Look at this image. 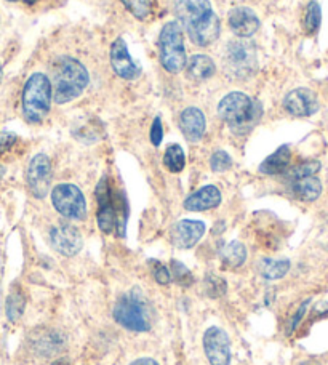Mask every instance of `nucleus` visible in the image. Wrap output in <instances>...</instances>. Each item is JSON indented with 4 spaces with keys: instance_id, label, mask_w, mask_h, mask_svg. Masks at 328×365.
Masks as SVG:
<instances>
[{
    "instance_id": "nucleus-28",
    "label": "nucleus",
    "mask_w": 328,
    "mask_h": 365,
    "mask_svg": "<svg viewBox=\"0 0 328 365\" xmlns=\"http://www.w3.org/2000/svg\"><path fill=\"white\" fill-rule=\"evenodd\" d=\"M320 21H322V10H320V5L316 0H312V2L307 4L304 13V31L307 34H314L319 29Z\"/></svg>"
},
{
    "instance_id": "nucleus-11",
    "label": "nucleus",
    "mask_w": 328,
    "mask_h": 365,
    "mask_svg": "<svg viewBox=\"0 0 328 365\" xmlns=\"http://www.w3.org/2000/svg\"><path fill=\"white\" fill-rule=\"evenodd\" d=\"M203 349L207 359L212 365L231 364V340L225 330L220 327H210L203 335Z\"/></svg>"
},
{
    "instance_id": "nucleus-40",
    "label": "nucleus",
    "mask_w": 328,
    "mask_h": 365,
    "mask_svg": "<svg viewBox=\"0 0 328 365\" xmlns=\"http://www.w3.org/2000/svg\"><path fill=\"white\" fill-rule=\"evenodd\" d=\"M303 365H316V364H303Z\"/></svg>"
},
{
    "instance_id": "nucleus-19",
    "label": "nucleus",
    "mask_w": 328,
    "mask_h": 365,
    "mask_svg": "<svg viewBox=\"0 0 328 365\" xmlns=\"http://www.w3.org/2000/svg\"><path fill=\"white\" fill-rule=\"evenodd\" d=\"M221 202V192L216 186H203L199 191L189 195L185 200V208L189 212H205L218 207Z\"/></svg>"
},
{
    "instance_id": "nucleus-27",
    "label": "nucleus",
    "mask_w": 328,
    "mask_h": 365,
    "mask_svg": "<svg viewBox=\"0 0 328 365\" xmlns=\"http://www.w3.org/2000/svg\"><path fill=\"white\" fill-rule=\"evenodd\" d=\"M24 306H26V302H24L23 293L18 290H13L9 295V298H6V304H5V312L10 322H16L18 319L23 316Z\"/></svg>"
},
{
    "instance_id": "nucleus-7",
    "label": "nucleus",
    "mask_w": 328,
    "mask_h": 365,
    "mask_svg": "<svg viewBox=\"0 0 328 365\" xmlns=\"http://www.w3.org/2000/svg\"><path fill=\"white\" fill-rule=\"evenodd\" d=\"M160 63L168 73L178 74L188 64L185 48V32L176 21H170L163 26L159 37Z\"/></svg>"
},
{
    "instance_id": "nucleus-10",
    "label": "nucleus",
    "mask_w": 328,
    "mask_h": 365,
    "mask_svg": "<svg viewBox=\"0 0 328 365\" xmlns=\"http://www.w3.org/2000/svg\"><path fill=\"white\" fill-rule=\"evenodd\" d=\"M26 180H28L31 194L36 199H43L48 194L51 182V162L48 155L37 154L31 159Z\"/></svg>"
},
{
    "instance_id": "nucleus-25",
    "label": "nucleus",
    "mask_w": 328,
    "mask_h": 365,
    "mask_svg": "<svg viewBox=\"0 0 328 365\" xmlns=\"http://www.w3.org/2000/svg\"><path fill=\"white\" fill-rule=\"evenodd\" d=\"M163 165H165L172 173H180L186 165L185 153L180 145H170L163 154Z\"/></svg>"
},
{
    "instance_id": "nucleus-38",
    "label": "nucleus",
    "mask_w": 328,
    "mask_h": 365,
    "mask_svg": "<svg viewBox=\"0 0 328 365\" xmlns=\"http://www.w3.org/2000/svg\"><path fill=\"white\" fill-rule=\"evenodd\" d=\"M53 365H69V361L68 359H60V361H56Z\"/></svg>"
},
{
    "instance_id": "nucleus-6",
    "label": "nucleus",
    "mask_w": 328,
    "mask_h": 365,
    "mask_svg": "<svg viewBox=\"0 0 328 365\" xmlns=\"http://www.w3.org/2000/svg\"><path fill=\"white\" fill-rule=\"evenodd\" d=\"M113 316L117 324L131 331H148L153 325V309L138 289L130 290L116 303Z\"/></svg>"
},
{
    "instance_id": "nucleus-29",
    "label": "nucleus",
    "mask_w": 328,
    "mask_h": 365,
    "mask_svg": "<svg viewBox=\"0 0 328 365\" xmlns=\"http://www.w3.org/2000/svg\"><path fill=\"white\" fill-rule=\"evenodd\" d=\"M205 292L210 298H220L227 292L226 280L220 276H207L205 279Z\"/></svg>"
},
{
    "instance_id": "nucleus-35",
    "label": "nucleus",
    "mask_w": 328,
    "mask_h": 365,
    "mask_svg": "<svg viewBox=\"0 0 328 365\" xmlns=\"http://www.w3.org/2000/svg\"><path fill=\"white\" fill-rule=\"evenodd\" d=\"M16 143V135L9 133V132H0V155L10 151L13 145Z\"/></svg>"
},
{
    "instance_id": "nucleus-30",
    "label": "nucleus",
    "mask_w": 328,
    "mask_h": 365,
    "mask_svg": "<svg viewBox=\"0 0 328 365\" xmlns=\"http://www.w3.org/2000/svg\"><path fill=\"white\" fill-rule=\"evenodd\" d=\"M121 2L138 19H146L150 15V0H121Z\"/></svg>"
},
{
    "instance_id": "nucleus-15",
    "label": "nucleus",
    "mask_w": 328,
    "mask_h": 365,
    "mask_svg": "<svg viewBox=\"0 0 328 365\" xmlns=\"http://www.w3.org/2000/svg\"><path fill=\"white\" fill-rule=\"evenodd\" d=\"M203 232H205V225L197 220H181L172 227V242L176 249L188 250L199 242Z\"/></svg>"
},
{
    "instance_id": "nucleus-14",
    "label": "nucleus",
    "mask_w": 328,
    "mask_h": 365,
    "mask_svg": "<svg viewBox=\"0 0 328 365\" xmlns=\"http://www.w3.org/2000/svg\"><path fill=\"white\" fill-rule=\"evenodd\" d=\"M111 66L121 79L125 81H133L141 74L140 64H136L133 58L130 56L127 43L122 37H117L114 43L111 45Z\"/></svg>"
},
{
    "instance_id": "nucleus-5",
    "label": "nucleus",
    "mask_w": 328,
    "mask_h": 365,
    "mask_svg": "<svg viewBox=\"0 0 328 365\" xmlns=\"http://www.w3.org/2000/svg\"><path fill=\"white\" fill-rule=\"evenodd\" d=\"M51 100H53V90L48 77L42 73L32 74L23 90L21 108L26 122L32 125L43 122L50 113Z\"/></svg>"
},
{
    "instance_id": "nucleus-3",
    "label": "nucleus",
    "mask_w": 328,
    "mask_h": 365,
    "mask_svg": "<svg viewBox=\"0 0 328 365\" xmlns=\"http://www.w3.org/2000/svg\"><path fill=\"white\" fill-rule=\"evenodd\" d=\"M88 71L81 61L71 56H61L53 64V101L66 104L81 96L88 87Z\"/></svg>"
},
{
    "instance_id": "nucleus-24",
    "label": "nucleus",
    "mask_w": 328,
    "mask_h": 365,
    "mask_svg": "<svg viewBox=\"0 0 328 365\" xmlns=\"http://www.w3.org/2000/svg\"><path fill=\"white\" fill-rule=\"evenodd\" d=\"M290 269L288 259H262L260 264L261 276L267 280H275L284 277Z\"/></svg>"
},
{
    "instance_id": "nucleus-2",
    "label": "nucleus",
    "mask_w": 328,
    "mask_h": 365,
    "mask_svg": "<svg viewBox=\"0 0 328 365\" xmlns=\"http://www.w3.org/2000/svg\"><path fill=\"white\" fill-rule=\"evenodd\" d=\"M218 114L227 123L231 132L244 136L250 133L261 119L262 109L258 101L240 91H232L220 101Z\"/></svg>"
},
{
    "instance_id": "nucleus-8",
    "label": "nucleus",
    "mask_w": 328,
    "mask_h": 365,
    "mask_svg": "<svg viewBox=\"0 0 328 365\" xmlns=\"http://www.w3.org/2000/svg\"><path fill=\"white\" fill-rule=\"evenodd\" d=\"M257 69V50L247 38H235L226 45L225 71L234 79H248Z\"/></svg>"
},
{
    "instance_id": "nucleus-20",
    "label": "nucleus",
    "mask_w": 328,
    "mask_h": 365,
    "mask_svg": "<svg viewBox=\"0 0 328 365\" xmlns=\"http://www.w3.org/2000/svg\"><path fill=\"white\" fill-rule=\"evenodd\" d=\"M292 151L288 146H280L277 151L269 155L260 165L262 175H282L290 168Z\"/></svg>"
},
{
    "instance_id": "nucleus-9",
    "label": "nucleus",
    "mask_w": 328,
    "mask_h": 365,
    "mask_svg": "<svg viewBox=\"0 0 328 365\" xmlns=\"http://www.w3.org/2000/svg\"><path fill=\"white\" fill-rule=\"evenodd\" d=\"M51 202L64 218L83 220L87 217V202L81 189L74 185H58L51 191Z\"/></svg>"
},
{
    "instance_id": "nucleus-18",
    "label": "nucleus",
    "mask_w": 328,
    "mask_h": 365,
    "mask_svg": "<svg viewBox=\"0 0 328 365\" xmlns=\"http://www.w3.org/2000/svg\"><path fill=\"white\" fill-rule=\"evenodd\" d=\"M180 127L183 135H185L189 141H199L202 140L203 133H205V115H203L200 109L186 108L180 115Z\"/></svg>"
},
{
    "instance_id": "nucleus-17",
    "label": "nucleus",
    "mask_w": 328,
    "mask_h": 365,
    "mask_svg": "<svg viewBox=\"0 0 328 365\" xmlns=\"http://www.w3.org/2000/svg\"><path fill=\"white\" fill-rule=\"evenodd\" d=\"M31 344L37 354L51 357L60 353L64 346L63 335L53 329H39L31 335Z\"/></svg>"
},
{
    "instance_id": "nucleus-16",
    "label": "nucleus",
    "mask_w": 328,
    "mask_h": 365,
    "mask_svg": "<svg viewBox=\"0 0 328 365\" xmlns=\"http://www.w3.org/2000/svg\"><path fill=\"white\" fill-rule=\"evenodd\" d=\"M229 28L239 38L252 37L260 29V18L248 6H235L229 11Z\"/></svg>"
},
{
    "instance_id": "nucleus-21",
    "label": "nucleus",
    "mask_w": 328,
    "mask_h": 365,
    "mask_svg": "<svg viewBox=\"0 0 328 365\" xmlns=\"http://www.w3.org/2000/svg\"><path fill=\"white\" fill-rule=\"evenodd\" d=\"M292 194L301 202H314L319 199L320 192H322V182L314 175V177L299 178L290 182Z\"/></svg>"
},
{
    "instance_id": "nucleus-4",
    "label": "nucleus",
    "mask_w": 328,
    "mask_h": 365,
    "mask_svg": "<svg viewBox=\"0 0 328 365\" xmlns=\"http://www.w3.org/2000/svg\"><path fill=\"white\" fill-rule=\"evenodd\" d=\"M96 199H98V226L104 234H111L117 230V234L123 236V227H125L127 212L125 202L122 194H114L111 191L109 180L104 177L96 186Z\"/></svg>"
},
{
    "instance_id": "nucleus-23",
    "label": "nucleus",
    "mask_w": 328,
    "mask_h": 365,
    "mask_svg": "<svg viewBox=\"0 0 328 365\" xmlns=\"http://www.w3.org/2000/svg\"><path fill=\"white\" fill-rule=\"evenodd\" d=\"M220 255H221V262L226 266V268L235 269V268H240V266L245 263L247 249L244 244L234 240V242L227 244L225 249L221 250Z\"/></svg>"
},
{
    "instance_id": "nucleus-39",
    "label": "nucleus",
    "mask_w": 328,
    "mask_h": 365,
    "mask_svg": "<svg viewBox=\"0 0 328 365\" xmlns=\"http://www.w3.org/2000/svg\"><path fill=\"white\" fill-rule=\"evenodd\" d=\"M0 79H2V66H0Z\"/></svg>"
},
{
    "instance_id": "nucleus-1",
    "label": "nucleus",
    "mask_w": 328,
    "mask_h": 365,
    "mask_svg": "<svg viewBox=\"0 0 328 365\" xmlns=\"http://www.w3.org/2000/svg\"><path fill=\"white\" fill-rule=\"evenodd\" d=\"M176 23L197 47L218 41L221 26L210 0H175Z\"/></svg>"
},
{
    "instance_id": "nucleus-32",
    "label": "nucleus",
    "mask_w": 328,
    "mask_h": 365,
    "mask_svg": "<svg viewBox=\"0 0 328 365\" xmlns=\"http://www.w3.org/2000/svg\"><path fill=\"white\" fill-rule=\"evenodd\" d=\"M210 167H212V170L216 173H222L229 170V168L232 167L231 155L225 151H216L212 155V159H210Z\"/></svg>"
},
{
    "instance_id": "nucleus-36",
    "label": "nucleus",
    "mask_w": 328,
    "mask_h": 365,
    "mask_svg": "<svg viewBox=\"0 0 328 365\" xmlns=\"http://www.w3.org/2000/svg\"><path fill=\"white\" fill-rule=\"evenodd\" d=\"M307 303H309V299H307V302H304L303 304H301V308H299V311L297 312V316H294V319H293V322L290 324V331H293L294 329H297V325H298V322L301 321V317H303V314L306 312V308H307Z\"/></svg>"
},
{
    "instance_id": "nucleus-31",
    "label": "nucleus",
    "mask_w": 328,
    "mask_h": 365,
    "mask_svg": "<svg viewBox=\"0 0 328 365\" xmlns=\"http://www.w3.org/2000/svg\"><path fill=\"white\" fill-rule=\"evenodd\" d=\"M170 274H172L173 279L176 280V284H180L181 287H189L194 284L193 272L180 262H172V272Z\"/></svg>"
},
{
    "instance_id": "nucleus-26",
    "label": "nucleus",
    "mask_w": 328,
    "mask_h": 365,
    "mask_svg": "<svg viewBox=\"0 0 328 365\" xmlns=\"http://www.w3.org/2000/svg\"><path fill=\"white\" fill-rule=\"evenodd\" d=\"M319 170H320L319 160H306V162H301V164L294 165L292 168H288L284 175H285L287 181L292 182V181L299 180V178L314 177V175H316Z\"/></svg>"
},
{
    "instance_id": "nucleus-34",
    "label": "nucleus",
    "mask_w": 328,
    "mask_h": 365,
    "mask_svg": "<svg viewBox=\"0 0 328 365\" xmlns=\"http://www.w3.org/2000/svg\"><path fill=\"white\" fill-rule=\"evenodd\" d=\"M163 138V127L159 117H155L153 127H150V141H153L154 146H160Z\"/></svg>"
},
{
    "instance_id": "nucleus-22",
    "label": "nucleus",
    "mask_w": 328,
    "mask_h": 365,
    "mask_svg": "<svg viewBox=\"0 0 328 365\" xmlns=\"http://www.w3.org/2000/svg\"><path fill=\"white\" fill-rule=\"evenodd\" d=\"M188 76L197 82L212 79L216 73L213 60L207 55H194L188 60Z\"/></svg>"
},
{
    "instance_id": "nucleus-33",
    "label": "nucleus",
    "mask_w": 328,
    "mask_h": 365,
    "mask_svg": "<svg viewBox=\"0 0 328 365\" xmlns=\"http://www.w3.org/2000/svg\"><path fill=\"white\" fill-rule=\"evenodd\" d=\"M154 264V277L160 285H168L172 282V274L165 268V266L160 264L159 262H153Z\"/></svg>"
},
{
    "instance_id": "nucleus-13",
    "label": "nucleus",
    "mask_w": 328,
    "mask_h": 365,
    "mask_svg": "<svg viewBox=\"0 0 328 365\" xmlns=\"http://www.w3.org/2000/svg\"><path fill=\"white\" fill-rule=\"evenodd\" d=\"M284 109L293 117H311L319 110V98L311 88H294L284 98Z\"/></svg>"
},
{
    "instance_id": "nucleus-37",
    "label": "nucleus",
    "mask_w": 328,
    "mask_h": 365,
    "mask_svg": "<svg viewBox=\"0 0 328 365\" xmlns=\"http://www.w3.org/2000/svg\"><path fill=\"white\" fill-rule=\"evenodd\" d=\"M130 365H159L154 359H148V357H143V359H138L135 362H131Z\"/></svg>"
},
{
    "instance_id": "nucleus-12",
    "label": "nucleus",
    "mask_w": 328,
    "mask_h": 365,
    "mask_svg": "<svg viewBox=\"0 0 328 365\" xmlns=\"http://www.w3.org/2000/svg\"><path fill=\"white\" fill-rule=\"evenodd\" d=\"M50 244L64 257H74L82 250L83 239L77 227L68 223H61L50 231Z\"/></svg>"
}]
</instances>
